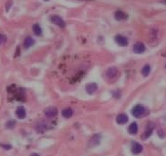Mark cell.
Instances as JSON below:
<instances>
[{
	"label": "cell",
	"instance_id": "7402d4cb",
	"mask_svg": "<svg viewBox=\"0 0 166 156\" xmlns=\"http://www.w3.org/2000/svg\"><path fill=\"white\" fill-rule=\"evenodd\" d=\"M15 121H7V128H13L14 126H15Z\"/></svg>",
	"mask_w": 166,
	"mask_h": 156
},
{
	"label": "cell",
	"instance_id": "5bb4252c",
	"mask_svg": "<svg viewBox=\"0 0 166 156\" xmlns=\"http://www.w3.org/2000/svg\"><path fill=\"white\" fill-rule=\"evenodd\" d=\"M143 147L142 146V144H140L139 142H134L132 143V147H131V152L134 154H139L142 152Z\"/></svg>",
	"mask_w": 166,
	"mask_h": 156
},
{
	"label": "cell",
	"instance_id": "e0dca14e",
	"mask_svg": "<svg viewBox=\"0 0 166 156\" xmlns=\"http://www.w3.org/2000/svg\"><path fill=\"white\" fill-rule=\"evenodd\" d=\"M128 132H129L130 134H131V135H134V134H136L138 132V124L136 122H132L131 124L129 126V128H128Z\"/></svg>",
	"mask_w": 166,
	"mask_h": 156
},
{
	"label": "cell",
	"instance_id": "277c9868",
	"mask_svg": "<svg viewBox=\"0 0 166 156\" xmlns=\"http://www.w3.org/2000/svg\"><path fill=\"white\" fill-rule=\"evenodd\" d=\"M50 21L54 25L60 26V28H64L66 26V22L60 17V16H57V15L51 16V17H50Z\"/></svg>",
	"mask_w": 166,
	"mask_h": 156
},
{
	"label": "cell",
	"instance_id": "44dd1931",
	"mask_svg": "<svg viewBox=\"0 0 166 156\" xmlns=\"http://www.w3.org/2000/svg\"><path fill=\"white\" fill-rule=\"evenodd\" d=\"M6 41H7V37L3 34H0V45L6 43Z\"/></svg>",
	"mask_w": 166,
	"mask_h": 156
},
{
	"label": "cell",
	"instance_id": "7a4b0ae2",
	"mask_svg": "<svg viewBox=\"0 0 166 156\" xmlns=\"http://www.w3.org/2000/svg\"><path fill=\"white\" fill-rule=\"evenodd\" d=\"M114 40L116 42V44L119 45L120 47H127L129 45V39H128V37L120 34H118L114 37Z\"/></svg>",
	"mask_w": 166,
	"mask_h": 156
},
{
	"label": "cell",
	"instance_id": "6da1fadb",
	"mask_svg": "<svg viewBox=\"0 0 166 156\" xmlns=\"http://www.w3.org/2000/svg\"><path fill=\"white\" fill-rule=\"evenodd\" d=\"M131 113L136 118H142V117H144L148 114V111L144 106L139 104V105H136L134 108L132 109Z\"/></svg>",
	"mask_w": 166,
	"mask_h": 156
},
{
	"label": "cell",
	"instance_id": "8992f818",
	"mask_svg": "<svg viewBox=\"0 0 166 156\" xmlns=\"http://www.w3.org/2000/svg\"><path fill=\"white\" fill-rule=\"evenodd\" d=\"M114 18L117 21H124L128 18V14L125 13L123 10H117L114 13Z\"/></svg>",
	"mask_w": 166,
	"mask_h": 156
},
{
	"label": "cell",
	"instance_id": "cb8c5ba5",
	"mask_svg": "<svg viewBox=\"0 0 166 156\" xmlns=\"http://www.w3.org/2000/svg\"><path fill=\"white\" fill-rule=\"evenodd\" d=\"M30 156H40V155H39V153H32Z\"/></svg>",
	"mask_w": 166,
	"mask_h": 156
},
{
	"label": "cell",
	"instance_id": "7c38bea8",
	"mask_svg": "<svg viewBox=\"0 0 166 156\" xmlns=\"http://www.w3.org/2000/svg\"><path fill=\"white\" fill-rule=\"evenodd\" d=\"M47 124L46 122H44V121H40V122H39L37 124V126H36V130H37V132H39V133H43V132H45L47 130Z\"/></svg>",
	"mask_w": 166,
	"mask_h": 156
},
{
	"label": "cell",
	"instance_id": "2e32d148",
	"mask_svg": "<svg viewBox=\"0 0 166 156\" xmlns=\"http://www.w3.org/2000/svg\"><path fill=\"white\" fill-rule=\"evenodd\" d=\"M35 44V40L32 39L31 37H26L24 40V47L25 48H29Z\"/></svg>",
	"mask_w": 166,
	"mask_h": 156
},
{
	"label": "cell",
	"instance_id": "8fae6325",
	"mask_svg": "<svg viewBox=\"0 0 166 156\" xmlns=\"http://www.w3.org/2000/svg\"><path fill=\"white\" fill-rule=\"evenodd\" d=\"M16 115H17L18 119H20V120L25 119L26 116V109L24 108V107H22V106L18 107V108L17 109V111H16Z\"/></svg>",
	"mask_w": 166,
	"mask_h": 156
},
{
	"label": "cell",
	"instance_id": "484cf974",
	"mask_svg": "<svg viewBox=\"0 0 166 156\" xmlns=\"http://www.w3.org/2000/svg\"><path fill=\"white\" fill-rule=\"evenodd\" d=\"M165 69H166V65H165Z\"/></svg>",
	"mask_w": 166,
	"mask_h": 156
},
{
	"label": "cell",
	"instance_id": "9c48e42d",
	"mask_svg": "<svg viewBox=\"0 0 166 156\" xmlns=\"http://www.w3.org/2000/svg\"><path fill=\"white\" fill-rule=\"evenodd\" d=\"M100 134H95V135L92 136V138L89 140V147H95L100 143Z\"/></svg>",
	"mask_w": 166,
	"mask_h": 156
},
{
	"label": "cell",
	"instance_id": "ac0fdd59",
	"mask_svg": "<svg viewBox=\"0 0 166 156\" xmlns=\"http://www.w3.org/2000/svg\"><path fill=\"white\" fill-rule=\"evenodd\" d=\"M151 71H152V68L151 66L149 65V64H146V65H144L142 69V74L143 77H148L150 73H151Z\"/></svg>",
	"mask_w": 166,
	"mask_h": 156
},
{
	"label": "cell",
	"instance_id": "52a82bcc",
	"mask_svg": "<svg viewBox=\"0 0 166 156\" xmlns=\"http://www.w3.org/2000/svg\"><path fill=\"white\" fill-rule=\"evenodd\" d=\"M44 113L47 117L49 118H54L58 114V109L56 107H49L44 111Z\"/></svg>",
	"mask_w": 166,
	"mask_h": 156
},
{
	"label": "cell",
	"instance_id": "30bf717a",
	"mask_svg": "<svg viewBox=\"0 0 166 156\" xmlns=\"http://www.w3.org/2000/svg\"><path fill=\"white\" fill-rule=\"evenodd\" d=\"M128 121H129V118H128V116L125 114V113H121L117 116L116 118V121L118 124H121V125H123L125 124V123L128 122Z\"/></svg>",
	"mask_w": 166,
	"mask_h": 156
},
{
	"label": "cell",
	"instance_id": "3957f363",
	"mask_svg": "<svg viewBox=\"0 0 166 156\" xmlns=\"http://www.w3.org/2000/svg\"><path fill=\"white\" fill-rule=\"evenodd\" d=\"M13 96L15 97L16 100H26V91L23 89L17 88L14 90H11Z\"/></svg>",
	"mask_w": 166,
	"mask_h": 156
},
{
	"label": "cell",
	"instance_id": "ffe728a7",
	"mask_svg": "<svg viewBox=\"0 0 166 156\" xmlns=\"http://www.w3.org/2000/svg\"><path fill=\"white\" fill-rule=\"evenodd\" d=\"M32 29H33V32L36 36H41L42 35V28L39 26V24H34L33 26H32Z\"/></svg>",
	"mask_w": 166,
	"mask_h": 156
},
{
	"label": "cell",
	"instance_id": "4fadbf2b",
	"mask_svg": "<svg viewBox=\"0 0 166 156\" xmlns=\"http://www.w3.org/2000/svg\"><path fill=\"white\" fill-rule=\"evenodd\" d=\"M98 90V85L97 83L92 82V83H89L86 86V91L89 94H93L94 92H96Z\"/></svg>",
	"mask_w": 166,
	"mask_h": 156
},
{
	"label": "cell",
	"instance_id": "603a6c76",
	"mask_svg": "<svg viewBox=\"0 0 166 156\" xmlns=\"http://www.w3.org/2000/svg\"><path fill=\"white\" fill-rule=\"evenodd\" d=\"M2 147H4L5 149H11V146H10V145H2Z\"/></svg>",
	"mask_w": 166,
	"mask_h": 156
},
{
	"label": "cell",
	"instance_id": "d6986e66",
	"mask_svg": "<svg viewBox=\"0 0 166 156\" xmlns=\"http://www.w3.org/2000/svg\"><path fill=\"white\" fill-rule=\"evenodd\" d=\"M73 115V110L71 108H66L62 111V116L66 119H69Z\"/></svg>",
	"mask_w": 166,
	"mask_h": 156
},
{
	"label": "cell",
	"instance_id": "5b68a950",
	"mask_svg": "<svg viewBox=\"0 0 166 156\" xmlns=\"http://www.w3.org/2000/svg\"><path fill=\"white\" fill-rule=\"evenodd\" d=\"M132 50H133V52H134V53H136V54H142L143 52H145L146 47H145V45H144L142 42L138 41V42L135 43L134 45H133Z\"/></svg>",
	"mask_w": 166,
	"mask_h": 156
},
{
	"label": "cell",
	"instance_id": "9a60e30c",
	"mask_svg": "<svg viewBox=\"0 0 166 156\" xmlns=\"http://www.w3.org/2000/svg\"><path fill=\"white\" fill-rule=\"evenodd\" d=\"M152 132H153V126H150L149 127V125H148V127L146 128L145 132H144L143 134H142V140H147L152 134Z\"/></svg>",
	"mask_w": 166,
	"mask_h": 156
},
{
	"label": "cell",
	"instance_id": "d4e9b609",
	"mask_svg": "<svg viewBox=\"0 0 166 156\" xmlns=\"http://www.w3.org/2000/svg\"><path fill=\"white\" fill-rule=\"evenodd\" d=\"M44 1H49V0H44Z\"/></svg>",
	"mask_w": 166,
	"mask_h": 156
},
{
	"label": "cell",
	"instance_id": "ba28073f",
	"mask_svg": "<svg viewBox=\"0 0 166 156\" xmlns=\"http://www.w3.org/2000/svg\"><path fill=\"white\" fill-rule=\"evenodd\" d=\"M106 77L111 79H114L117 75H118V69L116 67H110L108 69H107V71L105 73Z\"/></svg>",
	"mask_w": 166,
	"mask_h": 156
}]
</instances>
